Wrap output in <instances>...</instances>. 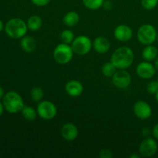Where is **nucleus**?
Wrapping results in <instances>:
<instances>
[{"instance_id": "f257e3e1", "label": "nucleus", "mask_w": 158, "mask_h": 158, "mask_svg": "<svg viewBox=\"0 0 158 158\" xmlns=\"http://www.w3.org/2000/svg\"><path fill=\"white\" fill-rule=\"evenodd\" d=\"M134 60V51L127 46L117 48L110 58V62L118 69H126L133 64Z\"/></svg>"}, {"instance_id": "20e7f679", "label": "nucleus", "mask_w": 158, "mask_h": 158, "mask_svg": "<svg viewBox=\"0 0 158 158\" xmlns=\"http://www.w3.org/2000/svg\"><path fill=\"white\" fill-rule=\"evenodd\" d=\"M73 50L72 46L66 43L57 45L53 50V58L57 63L65 65L69 63L73 57Z\"/></svg>"}, {"instance_id": "f704fd0d", "label": "nucleus", "mask_w": 158, "mask_h": 158, "mask_svg": "<svg viewBox=\"0 0 158 158\" xmlns=\"http://www.w3.org/2000/svg\"><path fill=\"white\" fill-rule=\"evenodd\" d=\"M155 99H156V100H157V102L158 103V91L155 94Z\"/></svg>"}, {"instance_id": "6e6552de", "label": "nucleus", "mask_w": 158, "mask_h": 158, "mask_svg": "<svg viewBox=\"0 0 158 158\" xmlns=\"http://www.w3.org/2000/svg\"><path fill=\"white\" fill-rule=\"evenodd\" d=\"M157 141L151 137H147L139 146V154L141 157H151L157 153Z\"/></svg>"}, {"instance_id": "6ab92c4d", "label": "nucleus", "mask_w": 158, "mask_h": 158, "mask_svg": "<svg viewBox=\"0 0 158 158\" xmlns=\"http://www.w3.org/2000/svg\"><path fill=\"white\" fill-rule=\"evenodd\" d=\"M63 21L68 27H73L80 22V15L74 11H71L64 15Z\"/></svg>"}, {"instance_id": "0eeeda50", "label": "nucleus", "mask_w": 158, "mask_h": 158, "mask_svg": "<svg viewBox=\"0 0 158 158\" xmlns=\"http://www.w3.org/2000/svg\"><path fill=\"white\" fill-rule=\"evenodd\" d=\"M37 114L40 118L45 120H52L57 114V108L52 102L42 100L37 105Z\"/></svg>"}, {"instance_id": "9d476101", "label": "nucleus", "mask_w": 158, "mask_h": 158, "mask_svg": "<svg viewBox=\"0 0 158 158\" xmlns=\"http://www.w3.org/2000/svg\"><path fill=\"white\" fill-rule=\"evenodd\" d=\"M133 111L136 117L140 120H147L150 118L152 114V109L151 106L143 100H139L134 103Z\"/></svg>"}, {"instance_id": "473e14b6", "label": "nucleus", "mask_w": 158, "mask_h": 158, "mask_svg": "<svg viewBox=\"0 0 158 158\" xmlns=\"http://www.w3.org/2000/svg\"><path fill=\"white\" fill-rule=\"evenodd\" d=\"M140 157V154L138 155V154H132L129 156L130 158H139Z\"/></svg>"}, {"instance_id": "c85d7f7f", "label": "nucleus", "mask_w": 158, "mask_h": 158, "mask_svg": "<svg viewBox=\"0 0 158 158\" xmlns=\"http://www.w3.org/2000/svg\"><path fill=\"white\" fill-rule=\"evenodd\" d=\"M152 134L156 140H158V123L157 124H155V126H154V128H153Z\"/></svg>"}, {"instance_id": "412c9836", "label": "nucleus", "mask_w": 158, "mask_h": 158, "mask_svg": "<svg viewBox=\"0 0 158 158\" xmlns=\"http://www.w3.org/2000/svg\"><path fill=\"white\" fill-rule=\"evenodd\" d=\"M101 71L104 77L112 78L114 73L117 72V67L113 64L112 62H108V63H106L103 65Z\"/></svg>"}, {"instance_id": "f3484780", "label": "nucleus", "mask_w": 158, "mask_h": 158, "mask_svg": "<svg viewBox=\"0 0 158 158\" xmlns=\"http://www.w3.org/2000/svg\"><path fill=\"white\" fill-rule=\"evenodd\" d=\"M158 54V49L157 47L151 45H148L144 49H143L142 52V57L145 61L151 62L153 60H155L157 57Z\"/></svg>"}, {"instance_id": "9b49d317", "label": "nucleus", "mask_w": 158, "mask_h": 158, "mask_svg": "<svg viewBox=\"0 0 158 158\" xmlns=\"http://www.w3.org/2000/svg\"><path fill=\"white\" fill-rule=\"evenodd\" d=\"M137 76L143 80L151 79L156 73V69L154 65L148 61H143L139 63L136 68Z\"/></svg>"}, {"instance_id": "39448f33", "label": "nucleus", "mask_w": 158, "mask_h": 158, "mask_svg": "<svg viewBox=\"0 0 158 158\" xmlns=\"http://www.w3.org/2000/svg\"><path fill=\"white\" fill-rule=\"evenodd\" d=\"M157 32L156 29L151 24H143L137 31V40L144 46L151 45L157 40Z\"/></svg>"}, {"instance_id": "a878e982", "label": "nucleus", "mask_w": 158, "mask_h": 158, "mask_svg": "<svg viewBox=\"0 0 158 158\" xmlns=\"http://www.w3.org/2000/svg\"><path fill=\"white\" fill-rule=\"evenodd\" d=\"M147 91L150 94H154L158 91V81H151L147 86Z\"/></svg>"}, {"instance_id": "ddd939ff", "label": "nucleus", "mask_w": 158, "mask_h": 158, "mask_svg": "<svg viewBox=\"0 0 158 158\" xmlns=\"http://www.w3.org/2000/svg\"><path fill=\"white\" fill-rule=\"evenodd\" d=\"M62 137L67 141H73L79 135L78 128L72 123H65L60 131Z\"/></svg>"}, {"instance_id": "393cba45", "label": "nucleus", "mask_w": 158, "mask_h": 158, "mask_svg": "<svg viewBox=\"0 0 158 158\" xmlns=\"http://www.w3.org/2000/svg\"><path fill=\"white\" fill-rule=\"evenodd\" d=\"M158 4V0H141V5L147 10H152Z\"/></svg>"}, {"instance_id": "4468645a", "label": "nucleus", "mask_w": 158, "mask_h": 158, "mask_svg": "<svg viewBox=\"0 0 158 158\" xmlns=\"http://www.w3.org/2000/svg\"><path fill=\"white\" fill-rule=\"evenodd\" d=\"M65 91L71 97H78L83 94V86L78 80H69L65 85Z\"/></svg>"}, {"instance_id": "b1692460", "label": "nucleus", "mask_w": 158, "mask_h": 158, "mask_svg": "<svg viewBox=\"0 0 158 158\" xmlns=\"http://www.w3.org/2000/svg\"><path fill=\"white\" fill-rule=\"evenodd\" d=\"M60 38H61L63 43H66V44H70L73 43L75 37H74V33L70 29H65L60 34Z\"/></svg>"}, {"instance_id": "f03ea898", "label": "nucleus", "mask_w": 158, "mask_h": 158, "mask_svg": "<svg viewBox=\"0 0 158 158\" xmlns=\"http://www.w3.org/2000/svg\"><path fill=\"white\" fill-rule=\"evenodd\" d=\"M28 27L26 23L19 18H12L6 23L5 32L6 35L12 39H21L27 32Z\"/></svg>"}, {"instance_id": "7c9ffc66", "label": "nucleus", "mask_w": 158, "mask_h": 158, "mask_svg": "<svg viewBox=\"0 0 158 158\" xmlns=\"http://www.w3.org/2000/svg\"><path fill=\"white\" fill-rule=\"evenodd\" d=\"M4 106H3V103L0 102V117L3 114V111H4Z\"/></svg>"}, {"instance_id": "e433bc0d", "label": "nucleus", "mask_w": 158, "mask_h": 158, "mask_svg": "<svg viewBox=\"0 0 158 158\" xmlns=\"http://www.w3.org/2000/svg\"><path fill=\"white\" fill-rule=\"evenodd\" d=\"M157 81H158V77H157Z\"/></svg>"}, {"instance_id": "aec40b11", "label": "nucleus", "mask_w": 158, "mask_h": 158, "mask_svg": "<svg viewBox=\"0 0 158 158\" xmlns=\"http://www.w3.org/2000/svg\"><path fill=\"white\" fill-rule=\"evenodd\" d=\"M22 115L28 121H33L36 119L37 110H35L32 106H24L23 110H21Z\"/></svg>"}, {"instance_id": "f8f14e48", "label": "nucleus", "mask_w": 158, "mask_h": 158, "mask_svg": "<svg viewBox=\"0 0 158 158\" xmlns=\"http://www.w3.org/2000/svg\"><path fill=\"white\" fill-rule=\"evenodd\" d=\"M114 35L116 40L125 43L131 40L133 36V30L127 25H119L114 29Z\"/></svg>"}, {"instance_id": "5701e85b", "label": "nucleus", "mask_w": 158, "mask_h": 158, "mask_svg": "<svg viewBox=\"0 0 158 158\" xmlns=\"http://www.w3.org/2000/svg\"><path fill=\"white\" fill-rule=\"evenodd\" d=\"M104 0H83L84 6L90 10H97L103 6Z\"/></svg>"}, {"instance_id": "dca6fc26", "label": "nucleus", "mask_w": 158, "mask_h": 158, "mask_svg": "<svg viewBox=\"0 0 158 158\" xmlns=\"http://www.w3.org/2000/svg\"><path fill=\"white\" fill-rule=\"evenodd\" d=\"M36 40L32 36L29 35H25L22 38L20 46L23 50H24L26 52H32L36 48Z\"/></svg>"}, {"instance_id": "72a5a7b5", "label": "nucleus", "mask_w": 158, "mask_h": 158, "mask_svg": "<svg viewBox=\"0 0 158 158\" xmlns=\"http://www.w3.org/2000/svg\"><path fill=\"white\" fill-rule=\"evenodd\" d=\"M4 29V25H3V23L1 19H0V32H1L2 29Z\"/></svg>"}, {"instance_id": "2eb2a0df", "label": "nucleus", "mask_w": 158, "mask_h": 158, "mask_svg": "<svg viewBox=\"0 0 158 158\" xmlns=\"http://www.w3.org/2000/svg\"><path fill=\"white\" fill-rule=\"evenodd\" d=\"M93 47L98 53L104 54L110 50V43L109 40L105 37L99 36L97 37L93 42Z\"/></svg>"}, {"instance_id": "7ed1b4c3", "label": "nucleus", "mask_w": 158, "mask_h": 158, "mask_svg": "<svg viewBox=\"0 0 158 158\" xmlns=\"http://www.w3.org/2000/svg\"><path fill=\"white\" fill-rule=\"evenodd\" d=\"M3 106L5 110L10 114H17L21 112L24 105L23 99L18 93L9 91L3 97Z\"/></svg>"}, {"instance_id": "c9c22d12", "label": "nucleus", "mask_w": 158, "mask_h": 158, "mask_svg": "<svg viewBox=\"0 0 158 158\" xmlns=\"http://www.w3.org/2000/svg\"><path fill=\"white\" fill-rule=\"evenodd\" d=\"M157 41H158V33H157Z\"/></svg>"}, {"instance_id": "4be33fe9", "label": "nucleus", "mask_w": 158, "mask_h": 158, "mask_svg": "<svg viewBox=\"0 0 158 158\" xmlns=\"http://www.w3.org/2000/svg\"><path fill=\"white\" fill-rule=\"evenodd\" d=\"M43 96H44V92H43V89L41 87L35 86V87L31 89L30 97L34 102L40 103L43 100Z\"/></svg>"}, {"instance_id": "cd10ccee", "label": "nucleus", "mask_w": 158, "mask_h": 158, "mask_svg": "<svg viewBox=\"0 0 158 158\" xmlns=\"http://www.w3.org/2000/svg\"><path fill=\"white\" fill-rule=\"evenodd\" d=\"M31 1L37 6H46L50 2L51 0H31Z\"/></svg>"}, {"instance_id": "bb28decb", "label": "nucleus", "mask_w": 158, "mask_h": 158, "mask_svg": "<svg viewBox=\"0 0 158 158\" xmlns=\"http://www.w3.org/2000/svg\"><path fill=\"white\" fill-rule=\"evenodd\" d=\"M100 157L101 158H112L114 156L111 151L108 149H103L100 151Z\"/></svg>"}, {"instance_id": "a211bd4d", "label": "nucleus", "mask_w": 158, "mask_h": 158, "mask_svg": "<svg viewBox=\"0 0 158 158\" xmlns=\"http://www.w3.org/2000/svg\"><path fill=\"white\" fill-rule=\"evenodd\" d=\"M28 29L31 31H38L39 29H41L43 26V19L40 16L37 15H33L28 19L26 22Z\"/></svg>"}, {"instance_id": "1a4fd4ad", "label": "nucleus", "mask_w": 158, "mask_h": 158, "mask_svg": "<svg viewBox=\"0 0 158 158\" xmlns=\"http://www.w3.org/2000/svg\"><path fill=\"white\" fill-rule=\"evenodd\" d=\"M113 84L119 89L127 88L131 83V76L125 69H119L112 77Z\"/></svg>"}, {"instance_id": "423d86ee", "label": "nucleus", "mask_w": 158, "mask_h": 158, "mask_svg": "<svg viewBox=\"0 0 158 158\" xmlns=\"http://www.w3.org/2000/svg\"><path fill=\"white\" fill-rule=\"evenodd\" d=\"M71 44L74 53L79 56L86 55L90 52L93 47V43L90 39L83 35L76 37Z\"/></svg>"}, {"instance_id": "c756f323", "label": "nucleus", "mask_w": 158, "mask_h": 158, "mask_svg": "<svg viewBox=\"0 0 158 158\" xmlns=\"http://www.w3.org/2000/svg\"><path fill=\"white\" fill-rule=\"evenodd\" d=\"M5 96V92H4V89H3L2 86H0V99L3 98Z\"/></svg>"}, {"instance_id": "2f4dec72", "label": "nucleus", "mask_w": 158, "mask_h": 158, "mask_svg": "<svg viewBox=\"0 0 158 158\" xmlns=\"http://www.w3.org/2000/svg\"><path fill=\"white\" fill-rule=\"evenodd\" d=\"M154 67H155V69H157V70H158V57H157V58L154 60Z\"/></svg>"}]
</instances>
